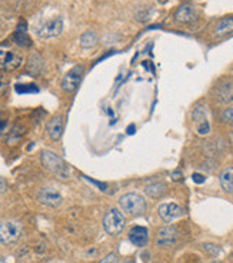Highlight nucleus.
<instances>
[{"label":"nucleus","instance_id":"obj_10","mask_svg":"<svg viewBox=\"0 0 233 263\" xmlns=\"http://www.w3.org/2000/svg\"><path fill=\"white\" fill-rule=\"evenodd\" d=\"M182 214H183V209L176 203H163L159 206V216L167 223L181 217Z\"/></svg>","mask_w":233,"mask_h":263},{"label":"nucleus","instance_id":"obj_16","mask_svg":"<svg viewBox=\"0 0 233 263\" xmlns=\"http://www.w3.org/2000/svg\"><path fill=\"white\" fill-rule=\"evenodd\" d=\"M15 42H16L19 46H22V48H29V46L32 45L30 37H29L27 33H26L25 23H20V25L17 26V30L16 33H15Z\"/></svg>","mask_w":233,"mask_h":263},{"label":"nucleus","instance_id":"obj_13","mask_svg":"<svg viewBox=\"0 0 233 263\" xmlns=\"http://www.w3.org/2000/svg\"><path fill=\"white\" fill-rule=\"evenodd\" d=\"M46 132L52 140H59L63 134V119L62 116H54L46 126Z\"/></svg>","mask_w":233,"mask_h":263},{"label":"nucleus","instance_id":"obj_6","mask_svg":"<svg viewBox=\"0 0 233 263\" xmlns=\"http://www.w3.org/2000/svg\"><path fill=\"white\" fill-rule=\"evenodd\" d=\"M23 63V56L17 50L0 49V72H13Z\"/></svg>","mask_w":233,"mask_h":263},{"label":"nucleus","instance_id":"obj_25","mask_svg":"<svg viewBox=\"0 0 233 263\" xmlns=\"http://www.w3.org/2000/svg\"><path fill=\"white\" fill-rule=\"evenodd\" d=\"M100 263H117V256L115 253H110V255H107L104 259H102Z\"/></svg>","mask_w":233,"mask_h":263},{"label":"nucleus","instance_id":"obj_22","mask_svg":"<svg viewBox=\"0 0 233 263\" xmlns=\"http://www.w3.org/2000/svg\"><path fill=\"white\" fill-rule=\"evenodd\" d=\"M210 131V126H209V122L207 120H202L199 122V126H198V133L202 134V136H205V134H207Z\"/></svg>","mask_w":233,"mask_h":263},{"label":"nucleus","instance_id":"obj_27","mask_svg":"<svg viewBox=\"0 0 233 263\" xmlns=\"http://www.w3.org/2000/svg\"><path fill=\"white\" fill-rule=\"evenodd\" d=\"M6 92H7V82L3 78H0V96H3Z\"/></svg>","mask_w":233,"mask_h":263},{"label":"nucleus","instance_id":"obj_21","mask_svg":"<svg viewBox=\"0 0 233 263\" xmlns=\"http://www.w3.org/2000/svg\"><path fill=\"white\" fill-rule=\"evenodd\" d=\"M202 247H203V250H205V252H207V253H209V255H212V256H217V255L222 252L220 246H217V245H215V243H203Z\"/></svg>","mask_w":233,"mask_h":263},{"label":"nucleus","instance_id":"obj_3","mask_svg":"<svg viewBox=\"0 0 233 263\" xmlns=\"http://www.w3.org/2000/svg\"><path fill=\"white\" fill-rule=\"evenodd\" d=\"M34 32L40 39L57 37L63 32V20H62V17H53L49 20H43L34 27Z\"/></svg>","mask_w":233,"mask_h":263},{"label":"nucleus","instance_id":"obj_5","mask_svg":"<svg viewBox=\"0 0 233 263\" xmlns=\"http://www.w3.org/2000/svg\"><path fill=\"white\" fill-rule=\"evenodd\" d=\"M22 236V226L15 220H4L0 222V243L10 245L15 243Z\"/></svg>","mask_w":233,"mask_h":263},{"label":"nucleus","instance_id":"obj_33","mask_svg":"<svg viewBox=\"0 0 233 263\" xmlns=\"http://www.w3.org/2000/svg\"><path fill=\"white\" fill-rule=\"evenodd\" d=\"M125 263H134V262H125Z\"/></svg>","mask_w":233,"mask_h":263},{"label":"nucleus","instance_id":"obj_1","mask_svg":"<svg viewBox=\"0 0 233 263\" xmlns=\"http://www.w3.org/2000/svg\"><path fill=\"white\" fill-rule=\"evenodd\" d=\"M40 160H42V164L45 166V169L49 170L50 173H53L54 176H57L59 179H67L69 178L67 164L56 153L49 152V150H43L42 156H40Z\"/></svg>","mask_w":233,"mask_h":263},{"label":"nucleus","instance_id":"obj_23","mask_svg":"<svg viewBox=\"0 0 233 263\" xmlns=\"http://www.w3.org/2000/svg\"><path fill=\"white\" fill-rule=\"evenodd\" d=\"M222 119L226 122V123H229V125H233V107H228L225 112H223V115H222Z\"/></svg>","mask_w":233,"mask_h":263},{"label":"nucleus","instance_id":"obj_15","mask_svg":"<svg viewBox=\"0 0 233 263\" xmlns=\"http://www.w3.org/2000/svg\"><path fill=\"white\" fill-rule=\"evenodd\" d=\"M219 182H220V186L225 192L228 193H232L233 192V166L231 167H226L222 170L220 176H219Z\"/></svg>","mask_w":233,"mask_h":263},{"label":"nucleus","instance_id":"obj_17","mask_svg":"<svg viewBox=\"0 0 233 263\" xmlns=\"http://www.w3.org/2000/svg\"><path fill=\"white\" fill-rule=\"evenodd\" d=\"M98 42H99V37H98V34L93 32V30L84 32L83 34L80 36V39H79L80 46L84 48V49H92V48H95V46L98 45Z\"/></svg>","mask_w":233,"mask_h":263},{"label":"nucleus","instance_id":"obj_12","mask_svg":"<svg viewBox=\"0 0 233 263\" xmlns=\"http://www.w3.org/2000/svg\"><path fill=\"white\" fill-rule=\"evenodd\" d=\"M129 240L133 243L134 246H146L148 242H149V232L143 226H134L129 230Z\"/></svg>","mask_w":233,"mask_h":263},{"label":"nucleus","instance_id":"obj_19","mask_svg":"<svg viewBox=\"0 0 233 263\" xmlns=\"http://www.w3.org/2000/svg\"><path fill=\"white\" fill-rule=\"evenodd\" d=\"M146 195H149L150 197H160L165 192H166V184L165 183H160V182H156V183H152L149 186H146L145 189Z\"/></svg>","mask_w":233,"mask_h":263},{"label":"nucleus","instance_id":"obj_7","mask_svg":"<svg viewBox=\"0 0 233 263\" xmlns=\"http://www.w3.org/2000/svg\"><path fill=\"white\" fill-rule=\"evenodd\" d=\"M84 73V67L83 66L78 65L75 67H72L62 80V89L67 92V93H72L76 90V87L79 86V83L82 80Z\"/></svg>","mask_w":233,"mask_h":263},{"label":"nucleus","instance_id":"obj_4","mask_svg":"<svg viewBox=\"0 0 233 263\" xmlns=\"http://www.w3.org/2000/svg\"><path fill=\"white\" fill-rule=\"evenodd\" d=\"M125 226H126V219L117 209H110L103 217V228L106 230V233L110 236L119 235L125 229Z\"/></svg>","mask_w":233,"mask_h":263},{"label":"nucleus","instance_id":"obj_28","mask_svg":"<svg viewBox=\"0 0 233 263\" xmlns=\"http://www.w3.org/2000/svg\"><path fill=\"white\" fill-rule=\"evenodd\" d=\"M192 179H193V182H196V183H203V182L206 181V178L203 175H200V173H193Z\"/></svg>","mask_w":233,"mask_h":263},{"label":"nucleus","instance_id":"obj_18","mask_svg":"<svg viewBox=\"0 0 233 263\" xmlns=\"http://www.w3.org/2000/svg\"><path fill=\"white\" fill-rule=\"evenodd\" d=\"M231 32H233V17L222 19L216 25L215 33H216L217 36H225V34H228V33Z\"/></svg>","mask_w":233,"mask_h":263},{"label":"nucleus","instance_id":"obj_24","mask_svg":"<svg viewBox=\"0 0 233 263\" xmlns=\"http://www.w3.org/2000/svg\"><path fill=\"white\" fill-rule=\"evenodd\" d=\"M193 119H195L196 122H202V120H206V117H205V110H203V107H196V109H195V112H193Z\"/></svg>","mask_w":233,"mask_h":263},{"label":"nucleus","instance_id":"obj_32","mask_svg":"<svg viewBox=\"0 0 233 263\" xmlns=\"http://www.w3.org/2000/svg\"><path fill=\"white\" fill-rule=\"evenodd\" d=\"M213 263H223V262H219V261H216V262H213Z\"/></svg>","mask_w":233,"mask_h":263},{"label":"nucleus","instance_id":"obj_30","mask_svg":"<svg viewBox=\"0 0 233 263\" xmlns=\"http://www.w3.org/2000/svg\"><path fill=\"white\" fill-rule=\"evenodd\" d=\"M132 131H134V126H130V128H129V132H128V133H130V134H132V133H133Z\"/></svg>","mask_w":233,"mask_h":263},{"label":"nucleus","instance_id":"obj_8","mask_svg":"<svg viewBox=\"0 0 233 263\" xmlns=\"http://www.w3.org/2000/svg\"><path fill=\"white\" fill-rule=\"evenodd\" d=\"M37 202L48 208H59L63 202V196L53 187H42L37 192Z\"/></svg>","mask_w":233,"mask_h":263},{"label":"nucleus","instance_id":"obj_20","mask_svg":"<svg viewBox=\"0 0 233 263\" xmlns=\"http://www.w3.org/2000/svg\"><path fill=\"white\" fill-rule=\"evenodd\" d=\"M16 92L17 93H36L39 92V89L34 84H17Z\"/></svg>","mask_w":233,"mask_h":263},{"label":"nucleus","instance_id":"obj_26","mask_svg":"<svg viewBox=\"0 0 233 263\" xmlns=\"http://www.w3.org/2000/svg\"><path fill=\"white\" fill-rule=\"evenodd\" d=\"M33 66H36V63H34V59H33V57H32V59L29 60V67H33ZM42 66H43V63H40L37 69H30V72L33 73L34 76H36V75H37V73L40 72V69H42Z\"/></svg>","mask_w":233,"mask_h":263},{"label":"nucleus","instance_id":"obj_14","mask_svg":"<svg viewBox=\"0 0 233 263\" xmlns=\"http://www.w3.org/2000/svg\"><path fill=\"white\" fill-rule=\"evenodd\" d=\"M216 99L220 103H232L233 102V83H222L216 89Z\"/></svg>","mask_w":233,"mask_h":263},{"label":"nucleus","instance_id":"obj_11","mask_svg":"<svg viewBox=\"0 0 233 263\" xmlns=\"http://www.w3.org/2000/svg\"><path fill=\"white\" fill-rule=\"evenodd\" d=\"M196 10L193 9V6L190 4H183L181 6L176 13H175V22L176 23H181V25H190L196 20Z\"/></svg>","mask_w":233,"mask_h":263},{"label":"nucleus","instance_id":"obj_2","mask_svg":"<svg viewBox=\"0 0 233 263\" xmlns=\"http://www.w3.org/2000/svg\"><path fill=\"white\" fill-rule=\"evenodd\" d=\"M120 209L128 214H142L146 210V200L145 197L137 193H126L119 199Z\"/></svg>","mask_w":233,"mask_h":263},{"label":"nucleus","instance_id":"obj_31","mask_svg":"<svg viewBox=\"0 0 233 263\" xmlns=\"http://www.w3.org/2000/svg\"><path fill=\"white\" fill-rule=\"evenodd\" d=\"M0 263H6V261H4V259H3L1 256H0Z\"/></svg>","mask_w":233,"mask_h":263},{"label":"nucleus","instance_id":"obj_29","mask_svg":"<svg viewBox=\"0 0 233 263\" xmlns=\"http://www.w3.org/2000/svg\"><path fill=\"white\" fill-rule=\"evenodd\" d=\"M6 189H7V183H6L4 179H1V178H0V193L6 192Z\"/></svg>","mask_w":233,"mask_h":263},{"label":"nucleus","instance_id":"obj_9","mask_svg":"<svg viewBox=\"0 0 233 263\" xmlns=\"http://www.w3.org/2000/svg\"><path fill=\"white\" fill-rule=\"evenodd\" d=\"M176 239H178V230L173 226H165V228H160L157 232L156 243L157 246H172L175 245Z\"/></svg>","mask_w":233,"mask_h":263}]
</instances>
